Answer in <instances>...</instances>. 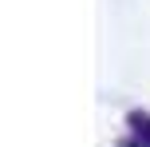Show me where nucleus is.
<instances>
[{
	"instance_id": "obj_1",
	"label": "nucleus",
	"mask_w": 150,
	"mask_h": 147,
	"mask_svg": "<svg viewBox=\"0 0 150 147\" xmlns=\"http://www.w3.org/2000/svg\"><path fill=\"white\" fill-rule=\"evenodd\" d=\"M130 127L138 135V147H150V119L146 115H130Z\"/></svg>"
}]
</instances>
